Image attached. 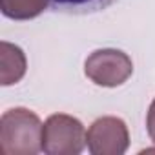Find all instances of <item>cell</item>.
Wrapping results in <instances>:
<instances>
[{
  "mask_svg": "<svg viewBox=\"0 0 155 155\" xmlns=\"http://www.w3.org/2000/svg\"><path fill=\"white\" fill-rule=\"evenodd\" d=\"M38 115L28 108H13L0 119V151L4 155H35L42 150Z\"/></svg>",
  "mask_w": 155,
  "mask_h": 155,
  "instance_id": "obj_1",
  "label": "cell"
},
{
  "mask_svg": "<svg viewBox=\"0 0 155 155\" xmlns=\"http://www.w3.org/2000/svg\"><path fill=\"white\" fill-rule=\"evenodd\" d=\"M86 144V131L79 119L66 113L48 117L42 128V151L48 155H79Z\"/></svg>",
  "mask_w": 155,
  "mask_h": 155,
  "instance_id": "obj_2",
  "label": "cell"
},
{
  "mask_svg": "<svg viewBox=\"0 0 155 155\" xmlns=\"http://www.w3.org/2000/svg\"><path fill=\"white\" fill-rule=\"evenodd\" d=\"M86 77L97 86L117 88L122 86L133 73V62L128 53L120 49H97L84 62Z\"/></svg>",
  "mask_w": 155,
  "mask_h": 155,
  "instance_id": "obj_3",
  "label": "cell"
},
{
  "mask_svg": "<svg viewBox=\"0 0 155 155\" xmlns=\"http://www.w3.org/2000/svg\"><path fill=\"white\" fill-rule=\"evenodd\" d=\"M86 144L93 155H122L130 146L128 126L119 117H101L88 128Z\"/></svg>",
  "mask_w": 155,
  "mask_h": 155,
  "instance_id": "obj_4",
  "label": "cell"
},
{
  "mask_svg": "<svg viewBox=\"0 0 155 155\" xmlns=\"http://www.w3.org/2000/svg\"><path fill=\"white\" fill-rule=\"evenodd\" d=\"M28 62L24 51L9 44L6 40L0 42V84L2 86H11L22 81V77L26 75Z\"/></svg>",
  "mask_w": 155,
  "mask_h": 155,
  "instance_id": "obj_5",
  "label": "cell"
},
{
  "mask_svg": "<svg viewBox=\"0 0 155 155\" xmlns=\"http://www.w3.org/2000/svg\"><path fill=\"white\" fill-rule=\"evenodd\" d=\"M49 4V0H0L2 15L11 20L37 18Z\"/></svg>",
  "mask_w": 155,
  "mask_h": 155,
  "instance_id": "obj_6",
  "label": "cell"
},
{
  "mask_svg": "<svg viewBox=\"0 0 155 155\" xmlns=\"http://www.w3.org/2000/svg\"><path fill=\"white\" fill-rule=\"evenodd\" d=\"M117 0H49L53 11L68 13V15H90L97 11H104Z\"/></svg>",
  "mask_w": 155,
  "mask_h": 155,
  "instance_id": "obj_7",
  "label": "cell"
},
{
  "mask_svg": "<svg viewBox=\"0 0 155 155\" xmlns=\"http://www.w3.org/2000/svg\"><path fill=\"white\" fill-rule=\"evenodd\" d=\"M146 130H148L150 139L155 142V99L150 104V110H148V115H146Z\"/></svg>",
  "mask_w": 155,
  "mask_h": 155,
  "instance_id": "obj_8",
  "label": "cell"
}]
</instances>
